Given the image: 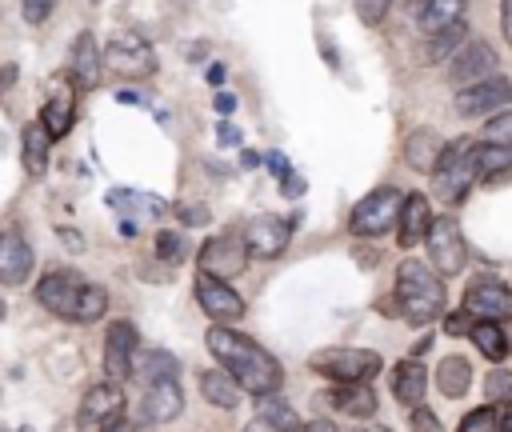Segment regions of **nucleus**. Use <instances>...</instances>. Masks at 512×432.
Listing matches in <instances>:
<instances>
[{"instance_id":"f257e3e1","label":"nucleus","mask_w":512,"mask_h":432,"mask_svg":"<svg viewBox=\"0 0 512 432\" xmlns=\"http://www.w3.org/2000/svg\"><path fill=\"white\" fill-rule=\"evenodd\" d=\"M208 352L216 356V364L224 372L236 376V384L248 392V396H268V392H280L284 384V368L272 352H264L252 336L228 328V324H216L208 332Z\"/></svg>"},{"instance_id":"f03ea898","label":"nucleus","mask_w":512,"mask_h":432,"mask_svg":"<svg viewBox=\"0 0 512 432\" xmlns=\"http://www.w3.org/2000/svg\"><path fill=\"white\" fill-rule=\"evenodd\" d=\"M396 300H400V316L404 320L432 324L436 316H444L448 292H444V280L424 260H404L396 268Z\"/></svg>"},{"instance_id":"7ed1b4c3","label":"nucleus","mask_w":512,"mask_h":432,"mask_svg":"<svg viewBox=\"0 0 512 432\" xmlns=\"http://www.w3.org/2000/svg\"><path fill=\"white\" fill-rule=\"evenodd\" d=\"M308 364H312V372L328 376L332 384H368L384 368V360L368 348H320V352H312Z\"/></svg>"},{"instance_id":"20e7f679","label":"nucleus","mask_w":512,"mask_h":432,"mask_svg":"<svg viewBox=\"0 0 512 432\" xmlns=\"http://www.w3.org/2000/svg\"><path fill=\"white\" fill-rule=\"evenodd\" d=\"M472 184H476L472 144H464V140H448V148H444V156H440V164H436V172H432V188H436V196L448 200V204H464V196H468Z\"/></svg>"},{"instance_id":"39448f33","label":"nucleus","mask_w":512,"mask_h":432,"mask_svg":"<svg viewBox=\"0 0 512 432\" xmlns=\"http://www.w3.org/2000/svg\"><path fill=\"white\" fill-rule=\"evenodd\" d=\"M424 248H428V268H432L440 280H444V276H460L464 264H468V244H464V236H460L456 216H436L432 228H428Z\"/></svg>"},{"instance_id":"423d86ee","label":"nucleus","mask_w":512,"mask_h":432,"mask_svg":"<svg viewBox=\"0 0 512 432\" xmlns=\"http://www.w3.org/2000/svg\"><path fill=\"white\" fill-rule=\"evenodd\" d=\"M400 204H404V196H400L396 188H372V192L352 208V216H348L352 236L372 240V236L392 232L396 220H400Z\"/></svg>"},{"instance_id":"0eeeda50","label":"nucleus","mask_w":512,"mask_h":432,"mask_svg":"<svg viewBox=\"0 0 512 432\" xmlns=\"http://www.w3.org/2000/svg\"><path fill=\"white\" fill-rule=\"evenodd\" d=\"M104 68L112 76H124V80H144L156 72V52L144 36L136 32H120L104 44Z\"/></svg>"},{"instance_id":"6e6552de","label":"nucleus","mask_w":512,"mask_h":432,"mask_svg":"<svg viewBox=\"0 0 512 432\" xmlns=\"http://www.w3.org/2000/svg\"><path fill=\"white\" fill-rule=\"evenodd\" d=\"M508 104H512V80L496 72L492 80L460 88L456 100H452V112L460 120H480V116H496V108H508Z\"/></svg>"},{"instance_id":"1a4fd4ad","label":"nucleus","mask_w":512,"mask_h":432,"mask_svg":"<svg viewBox=\"0 0 512 432\" xmlns=\"http://www.w3.org/2000/svg\"><path fill=\"white\" fill-rule=\"evenodd\" d=\"M248 256H252V252H248L244 236L224 232V236H212V240L200 248V272L228 284L232 276H240V272L248 268Z\"/></svg>"},{"instance_id":"9d476101","label":"nucleus","mask_w":512,"mask_h":432,"mask_svg":"<svg viewBox=\"0 0 512 432\" xmlns=\"http://www.w3.org/2000/svg\"><path fill=\"white\" fill-rule=\"evenodd\" d=\"M136 360H140V336L132 320H112L108 336H104V372L108 380L124 384L128 376H136Z\"/></svg>"},{"instance_id":"9b49d317","label":"nucleus","mask_w":512,"mask_h":432,"mask_svg":"<svg viewBox=\"0 0 512 432\" xmlns=\"http://www.w3.org/2000/svg\"><path fill=\"white\" fill-rule=\"evenodd\" d=\"M84 288H88L84 276H76V272H68V268H56V272L40 276V284H36V304L48 308V312L60 316V320H72V312H76Z\"/></svg>"},{"instance_id":"f8f14e48","label":"nucleus","mask_w":512,"mask_h":432,"mask_svg":"<svg viewBox=\"0 0 512 432\" xmlns=\"http://www.w3.org/2000/svg\"><path fill=\"white\" fill-rule=\"evenodd\" d=\"M464 312H472L476 320H488V324H504V320H512V288L492 276H480L464 292Z\"/></svg>"},{"instance_id":"ddd939ff","label":"nucleus","mask_w":512,"mask_h":432,"mask_svg":"<svg viewBox=\"0 0 512 432\" xmlns=\"http://www.w3.org/2000/svg\"><path fill=\"white\" fill-rule=\"evenodd\" d=\"M120 416H124V392L116 380H100L80 396V412H76L80 428H104Z\"/></svg>"},{"instance_id":"4468645a","label":"nucleus","mask_w":512,"mask_h":432,"mask_svg":"<svg viewBox=\"0 0 512 432\" xmlns=\"http://www.w3.org/2000/svg\"><path fill=\"white\" fill-rule=\"evenodd\" d=\"M452 76V84L456 88H472V84H480V80H492L496 72H500V64H496V52H492V44H484V40H468L456 56H452V68H448Z\"/></svg>"},{"instance_id":"2eb2a0df","label":"nucleus","mask_w":512,"mask_h":432,"mask_svg":"<svg viewBox=\"0 0 512 432\" xmlns=\"http://www.w3.org/2000/svg\"><path fill=\"white\" fill-rule=\"evenodd\" d=\"M288 240H292V224L280 220V216H272V212L252 216L248 228H244V244H248V252L260 256V260L280 256V252L288 248Z\"/></svg>"},{"instance_id":"dca6fc26","label":"nucleus","mask_w":512,"mask_h":432,"mask_svg":"<svg viewBox=\"0 0 512 432\" xmlns=\"http://www.w3.org/2000/svg\"><path fill=\"white\" fill-rule=\"evenodd\" d=\"M196 300H200L204 316L216 320V324H236V320L244 316V300H240V292H232V284L212 280V276H204V272L196 276Z\"/></svg>"},{"instance_id":"f3484780","label":"nucleus","mask_w":512,"mask_h":432,"mask_svg":"<svg viewBox=\"0 0 512 432\" xmlns=\"http://www.w3.org/2000/svg\"><path fill=\"white\" fill-rule=\"evenodd\" d=\"M68 76H72V84L80 92H92L100 84V76H104V48L96 44L92 32H80L72 40V48H68Z\"/></svg>"},{"instance_id":"a211bd4d","label":"nucleus","mask_w":512,"mask_h":432,"mask_svg":"<svg viewBox=\"0 0 512 432\" xmlns=\"http://www.w3.org/2000/svg\"><path fill=\"white\" fill-rule=\"evenodd\" d=\"M76 84H72V76L64 72V76H56V84H52V92H48V100H44V112H40V124H44V132L52 136V140H60L68 128H72V120H76Z\"/></svg>"},{"instance_id":"6ab92c4d","label":"nucleus","mask_w":512,"mask_h":432,"mask_svg":"<svg viewBox=\"0 0 512 432\" xmlns=\"http://www.w3.org/2000/svg\"><path fill=\"white\" fill-rule=\"evenodd\" d=\"M36 268V256H32V244L16 232V228H4L0 232V284L4 288H20Z\"/></svg>"},{"instance_id":"aec40b11","label":"nucleus","mask_w":512,"mask_h":432,"mask_svg":"<svg viewBox=\"0 0 512 432\" xmlns=\"http://www.w3.org/2000/svg\"><path fill=\"white\" fill-rule=\"evenodd\" d=\"M136 412H140V420H144V424H168V420H176V416L184 412V392H180V380L144 384Z\"/></svg>"},{"instance_id":"412c9836","label":"nucleus","mask_w":512,"mask_h":432,"mask_svg":"<svg viewBox=\"0 0 512 432\" xmlns=\"http://www.w3.org/2000/svg\"><path fill=\"white\" fill-rule=\"evenodd\" d=\"M428 228H432L428 196L424 192H408L404 204H400V220H396V244L400 248H416V244L428 240Z\"/></svg>"},{"instance_id":"4be33fe9","label":"nucleus","mask_w":512,"mask_h":432,"mask_svg":"<svg viewBox=\"0 0 512 432\" xmlns=\"http://www.w3.org/2000/svg\"><path fill=\"white\" fill-rule=\"evenodd\" d=\"M104 200H108L112 212L128 216V224H136V220H156V216L168 212V204H164L160 196H152V192H136V188H108Z\"/></svg>"},{"instance_id":"5701e85b","label":"nucleus","mask_w":512,"mask_h":432,"mask_svg":"<svg viewBox=\"0 0 512 432\" xmlns=\"http://www.w3.org/2000/svg\"><path fill=\"white\" fill-rule=\"evenodd\" d=\"M444 148H448V140H444L436 128H416V132L404 140V164L432 176L436 164H440V156H444Z\"/></svg>"},{"instance_id":"b1692460","label":"nucleus","mask_w":512,"mask_h":432,"mask_svg":"<svg viewBox=\"0 0 512 432\" xmlns=\"http://www.w3.org/2000/svg\"><path fill=\"white\" fill-rule=\"evenodd\" d=\"M324 400H328L332 412L352 416V420H368V416H376V404H380L376 392H372L368 384H336V388L324 392Z\"/></svg>"},{"instance_id":"393cba45","label":"nucleus","mask_w":512,"mask_h":432,"mask_svg":"<svg viewBox=\"0 0 512 432\" xmlns=\"http://www.w3.org/2000/svg\"><path fill=\"white\" fill-rule=\"evenodd\" d=\"M464 12H468V0H420L416 4V24H420V32L436 36V32L460 24Z\"/></svg>"},{"instance_id":"a878e982","label":"nucleus","mask_w":512,"mask_h":432,"mask_svg":"<svg viewBox=\"0 0 512 432\" xmlns=\"http://www.w3.org/2000/svg\"><path fill=\"white\" fill-rule=\"evenodd\" d=\"M424 388H428V368H424L420 360H400L396 372H392V396H396L404 408H420Z\"/></svg>"},{"instance_id":"bb28decb","label":"nucleus","mask_w":512,"mask_h":432,"mask_svg":"<svg viewBox=\"0 0 512 432\" xmlns=\"http://www.w3.org/2000/svg\"><path fill=\"white\" fill-rule=\"evenodd\" d=\"M200 392H204V400L216 404V408H236L240 396H244V388L236 384V376L224 372V368H204V372H200Z\"/></svg>"},{"instance_id":"cd10ccee","label":"nucleus","mask_w":512,"mask_h":432,"mask_svg":"<svg viewBox=\"0 0 512 432\" xmlns=\"http://www.w3.org/2000/svg\"><path fill=\"white\" fill-rule=\"evenodd\" d=\"M48 152H52V136L44 132V124H28L24 136H20V160L28 168V176H40L48 168Z\"/></svg>"},{"instance_id":"c85d7f7f","label":"nucleus","mask_w":512,"mask_h":432,"mask_svg":"<svg viewBox=\"0 0 512 432\" xmlns=\"http://www.w3.org/2000/svg\"><path fill=\"white\" fill-rule=\"evenodd\" d=\"M136 380L140 384H164V380H180V360L164 348H148L136 360Z\"/></svg>"},{"instance_id":"c756f323","label":"nucleus","mask_w":512,"mask_h":432,"mask_svg":"<svg viewBox=\"0 0 512 432\" xmlns=\"http://www.w3.org/2000/svg\"><path fill=\"white\" fill-rule=\"evenodd\" d=\"M468 384H472V364L464 356H444L436 364V388H440V396L460 400L468 392Z\"/></svg>"},{"instance_id":"7c9ffc66","label":"nucleus","mask_w":512,"mask_h":432,"mask_svg":"<svg viewBox=\"0 0 512 432\" xmlns=\"http://www.w3.org/2000/svg\"><path fill=\"white\" fill-rule=\"evenodd\" d=\"M472 168H476V180H496L504 172H512V148L504 144H472Z\"/></svg>"},{"instance_id":"2f4dec72","label":"nucleus","mask_w":512,"mask_h":432,"mask_svg":"<svg viewBox=\"0 0 512 432\" xmlns=\"http://www.w3.org/2000/svg\"><path fill=\"white\" fill-rule=\"evenodd\" d=\"M256 416L260 420H268L272 428H280V432H300L304 424H300V416H296V408L284 400V396H276V392H268V396H256Z\"/></svg>"},{"instance_id":"473e14b6","label":"nucleus","mask_w":512,"mask_h":432,"mask_svg":"<svg viewBox=\"0 0 512 432\" xmlns=\"http://www.w3.org/2000/svg\"><path fill=\"white\" fill-rule=\"evenodd\" d=\"M468 44V24L460 20V24H452V28H444V32H436V36H428V48H424V60L428 64H440V60H448V56H456L460 48Z\"/></svg>"},{"instance_id":"72a5a7b5","label":"nucleus","mask_w":512,"mask_h":432,"mask_svg":"<svg viewBox=\"0 0 512 432\" xmlns=\"http://www.w3.org/2000/svg\"><path fill=\"white\" fill-rule=\"evenodd\" d=\"M468 336H472V344L480 348V356H488L492 364H500V360L508 356V332H504L500 324H488V320H476V328H472Z\"/></svg>"},{"instance_id":"f704fd0d","label":"nucleus","mask_w":512,"mask_h":432,"mask_svg":"<svg viewBox=\"0 0 512 432\" xmlns=\"http://www.w3.org/2000/svg\"><path fill=\"white\" fill-rule=\"evenodd\" d=\"M104 308H108V292L100 284H88L80 304H76V312H72V324H92V320L104 316Z\"/></svg>"},{"instance_id":"c9c22d12","label":"nucleus","mask_w":512,"mask_h":432,"mask_svg":"<svg viewBox=\"0 0 512 432\" xmlns=\"http://www.w3.org/2000/svg\"><path fill=\"white\" fill-rule=\"evenodd\" d=\"M456 432H500V408H496V404H480V408H472V412L460 420Z\"/></svg>"},{"instance_id":"e433bc0d","label":"nucleus","mask_w":512,"mask_h":432,"mask_svg":"<svg viewBox=\"0 0 512 432\" xmlns=\"http://www.w3.org/2000/svg\"><path fill=\"white\" fill-rule=\"evenodd\" d=\"M188 256V240L180 232H156V260L160 264H180Z\"/></svg>"},{"instance_id":"4c0bfd02","label":"nucleus","mask_w":512,"mask_h":432,"mask_svg":"<svg viewBox=\"0 0 512 432\" xmlns=\"http://www.w3.org/2000/svg\"><path fill=\"white\" fill-rule=\"evenodd\" d=\"M484 144L512 148V108H504V112H496V116L484 120Z\"/></svg>"},{"instance_id":"58836bf2","label":"nucleus","mask_w":512,"mask_h":432,"mask_svg":"<svg viewBox=\"0 0 512 432\" xmlns=\"http://www.w3.org/2000/svg\"><path fill=\"white\" fill-rule=\"evenodd\" d=\"M484 392L492 396V404H508V400H512V372L496 364V368L488 372V380H484Z\"/></svg>"},{"instance_id":"ea45409f","label":"nucleus","mask_w":512,"mask_h":432,"mask_svg":"<svg viewBox=\"0 0 512 432\" xmlns=\"http://www.w3.org/2000/svg\"><path fill=\"white\" fill-rule=\"evenodd\" d=\"M412 432H444V424H440V416L432 412V408H412Z\"/></svg>"},{"instance_id":"a19ab883","label":"nucleus","mask_w":512,"mask_h":432,"mask_svg":"<svg viewBox=\"0 0 512 432\" xmlns=\"http://www.w3.org/2000/svg\"><path fill=\"white\" fill-rule=\"evenodd\" d=\"M388 4H392V0H356V16H360L364 24H380L384 12H388Z\"/></svg>"},{"instance_id":"79ce46f5","label":"nucleus","mask_w":512,"mask_h":432,"mask_svg":"<svg viewBox=\"0 0 512 432\" xmlns=\"http://www.w3.org/2000/svg\"><path fill=\"white\" fill-rule=\"evenodd\" d=\"M52 4H56V0H20V12H24L28 24H44L48 12H52Z\"/></svg>"},{"instance_id":"37998d69","label":"nucleus","mask_w":512,"mask_h":432,"mask_svg":"<svg viewBox=\"0 0 512 432\" xmlns=\"http://www.w3.org/2000/svg\"><path fill=\"white\" fill-rule=\"evenodd\" d=\"M472 320H476V316H472V312H452V316H448V320H444V328H448V336H468V332H472V328H476V324H472Z\"/></svg>"},{"instance_id":"c03bdc74","label":"nucleus","mask_w":512,"mask_h":432,"mask_svg":"<svg viewBox=\"0 0 512 432\" xmlns=\"http://www.w3.org/2000/svg\"><path fill=\"white\" fill-rule=\"evenodd\" d=\"M500 28H504V40L512 48V0H500Z\"/></svg>"},{"instance_id":"a18cd8bd","label":"nucleus","mask_w":512,"mask_h":432,"mask_svg":"<svg viewBox=\"0 0 512 432\" xmlns=\"http://www.w3.org/2000/svg\"><path fill=\"white\" fill-rule=\"evenodd\" d=\"M176 216H180L184 224H204V220H208V208H176Z\"/></svg>"},{"instance_id":"49530a36","label":"nucleus","mask_w":512,"mask_h":432,"mask_svg":"<svg viewBox=\"0 0 512 432\" xmlns=\"http://www.w3.org/2000/svg\"><path fill=\"white\" fill-rule=\"evenodd\" d=\"M216 136H220V144H240V140H244V136H240V128H232L228 120L216 128Z\"/></svg>"},{"instance_id":"de8ad7c7","label":"nucleus","mask_w":512,"mask_h":432,"mask_svg":"<svg viewBox=\"0 0 512 432\" xmlns=\"http://www.w3.org/2000/svg\"><path fill=\"white\" fill-rule=\"evenodd\" d=\"M280 188H284V196H300V192H304V180L292 172V176H284V180H280Z\"/></svg>"},{"instance_id":"09e8293b","label":"nucleus","mask_w":512,"mask_h":432,"mask_svg":"<svg viewBox=\"0 0 512 432\" xmlns=\"http://www.w3.org/2000/svg\"><path fill=\"white\" fill-rule=\"evenodd\" d=\"M212 108H216V112H220V116H232V112H236V100H232V96H228V92H220V96H216V104H212Z\"/></svg>"},{"instance_id":"8fccbe9b","label":"nucleus","mask_w":512,"mask_h":432,"mask_svg":"<svg viewBox=\"0 0 512 432\" xmlns=\"http://www.w3.org/2000/svg\"><path fill=\"white\" fill-rule=\"evenodd\" d=\"M268 168H276V176H280V180H284V176H292V168H288V160H284L280 152H272V156H268Z\"/></svg>"},{"instance_id":"3c124183","label":"nucleus","mask_w":512,"mask_h":432,"mask_svg":"<svg viewBox=\"0 0 512 432\" xmlns=\"http://www.w3.org/2000/svg\"><path fill=\"white\" fill-rule=\"evenodd\" d=\"M500 408V432H512V400L508 404H496Z\"/></svg>"},{"instance_id":"603ef678","label":"nucleus","mask_w":512,"mask_h":432,"mask_svg":"<svg viewBox=\"0 0 512 432\" xmlns=\"http://www.w3.org/2000/svg\"><path fill=\"white\" fill-rule=\"evenodd\" d=\"M100 432H136V424H132V420H124V416H120V420H112V424H104V428H100Z\"/></svg>"},{"instance_id":"864d4df0","label":"nucleus","mask_w":512,"mask_h":432,"mask_svg":"<svg viewBox=\"0 0 512 432\" xmlns=\"http://www.w3.org/2000/svg\"><path fill=\"white\" fill-rule=\"evenodd\" d=\"M204 76H208V84H216V88H220V84H224V64H208V72H204Z\"/></svg>"},{"instance_id":"5fc2aeb1","label":"nucleus","mask_w":512,"mask_h":432,"mask_svg":"<svg viewBox=\"0 0 512 432\" xmlns=\"http://www.w3.org/2000/svg\"><path fill=\"white\" fill-rule=\"evenodd\" d=\"M244 432H280V428H272L268 420H260V416H256V420H248V428H244Z\"/></svg>"},{"instance_id":"6e6d98bb","label":"nucleus","mask_w":512,"mask_h":432,"mask_svg":"<svg viewBox=\"0 0 512 432\" xmlns=\"http://www.w3.org/2000/svg\"><path fill=\"white\" fill-rule=\"evenodd\" d=\"M300 432H336V424H328V420H312V424H304Z\"/></svg>"},{"instance_id":"4d7b16f0","label":"nucleus","mask_w":512,"mask_h":432,"mask_svg":"<svg viewBox=\"0 0 512 432\" xmlns=\"http://www.w3.org/2000/svg\"><path fill=\"white\" fill-rule=\"evenodd\" d=\"M12 80H16V68H12V64H8V68H0V88H8Z\"/></svg>"},{"instance_id":"13d9d810","label":"nucleus","mask_w":512,"mask_h":432,"mask_svg":"<svg viewBox=\"0 0 512 432\" xmlns=\"http://www.w3.org/2000/svg\"><path fill=\"white\" fill-rule=\"evenodd\" d=\"M360 432H392V428H388V424H364Z\"/></svg>"}]
</instances>
